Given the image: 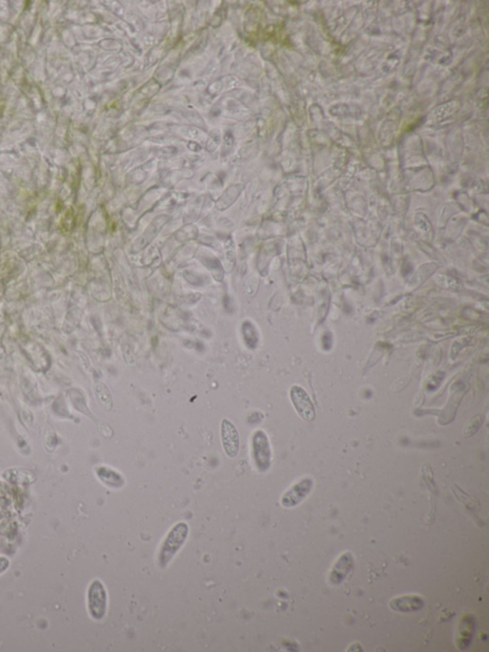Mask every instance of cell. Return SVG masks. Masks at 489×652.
<instances>
[{
  "instance_id": "30bf717a",
  "label": "cell",
  "mask_w": 489,
  "mask_h": 652,
  "mask_svg": "<svg viewBox=\"0 0 489 652\" xmlns=\"http://www.w3.org/2000/svg\"><path fill=\"white\" fill-rule=\"evenodd\" d=\"M97 398H98L99 402L101 403L102 407H106L109 406V408L112 407V398L106 397L110 396L109 389H106V386L102 385V384H98L95 389Z\"/></svg>"
},
{
  "instance_id": "7a4b0ae2",
  "label": "cell",
  "mask_w": 489,
  "mask_h": 652,
  "mask_svg": "<svg viewBox=\"0 0 489 652\" xmlns=\"http://www.w3.org/2000/svg\"><path fill=\"white\" fill-rule=\"evenodd\" d=\"M87 609L90 617L101 621L106 617L109 607V595L104 585L96 579L91 582L87 589Z\"/></svg>"
},
{
  "instance_id": "52a82bcc",
  "label": "cell",
  "mask_w": 489,
  "mask_h": 652,
  "mask_svg": "<svg viewBox=\"0 0 489 652\" xmlns=\"http://www.w3.org/2000/svg\"><path fill=\"white\" fill-rule=\"evenodd\" d=\"M353 555L347 552L342 554L338 560L334 563L331 567L330 574H329V582L331 585H338L346 579L347 575L353 569Z\"/></svg>"
},
{
  "instance_id": "9c48e42d",
  "label": "cell",
  "mask_w": 489,
  "mask_h": 652,
  "mask_svg": "<svg viewBox=\"0 0 489 652\" xmlns=\"http://www.w3.org/2000/svg\"><path fill=\"white\" fill-rule=\"evenodd\" d=\"M98 475L101 482L109 487L121 488L124 485L123 477L114 469L102 467L98 469Z\"/></svg>"
},
{
  "instance_id": "3957f363",
  "label": "cell",
  "mask_w": 489,
  "mask_h": 652,
  "mask_svg": "<svg viewBox=\"0 0 489 652\" xmlns=\"http://www.w3.org/2000/svg\"><path fill=\"white\" fill-rule=\"evenodd\" d=\"M254 465L259 472L269 471L272 465V449L269 438L263 430H256L251 439Z\"/></svg>"
},
{
  "instance_id": "8992f818",
  "label": "cell",
  "mask_w": 489,
  "mask_h": 652,
  "mask_svg": "<svg viewBox=\"0 0 489 652\" xmlns=\"http://www.w3.org/2000/svg\"><path fill=\"white\" fill-rule=\"evenodd\" d=\"M221 440L225 454L229 458L236 457L240 447L239 433L236 425L229 419H224L221 423Z\"/></svg>"
},
{
  "instance_id": "8fae6325",
  "label": "cell",
  "mask_w": 489,
  "mask_h": 652,
  "mask_svg": "<svg viewBox=\"0 0 489 652\" xmlns=\"http://www.w3.org/2000/svg\"><path fill=\"white\" fill-rule=\"evenodd\" d=\"M483 423V416L480 414L474 416L473 418L471 420V422L468 423V425H466L463 433H465L466 438H471V436L475 435L479 430L480 425Z\"/></svg>"
},
{
  "instance_id": "277c9868",
  "label": "cell",
  "mask_w": 489,
  "mask_h": 652,
  "mask_svg": "<svg viewBox=\"0 0 489 652\" xmlns=\"http://www.w3.org/2000/svg\"><path fill=\"white\" fill-rule=\"evenodd\" d=\"M290 396H291L295 411L300 414L301 418L308 422L314 421L316 419V408L305 389L300 386H294L290 391Z\"/></svg>"
},
{
  "instance_id": "4fadbf2b",
  "label": "cell",
  "mask_w": 489,
  "mask_h": 652,
  "mask_svg": "<svg viewBox=\"0 0 489 652\" xmlns=\"http://www.w3.org/2000/svg\"><path fill=\"white\" fill-rule=\"evenodd\" d=\"M10 567V560L5 557H0V574L4 573Z\"/></svg>"
},
{
  "instance_id": "ba28073f",
  "label": "cell",
  "mask_w": 489,
  "mask_h": 652,
  "mask_svg": "<svg viewBox=\"0 0 489 652\" xmlns=\"http://www.w3.org/2000/svg\"><path fill=\"white\" fill-rule=\"evenodd\" d=\"M424 606V599L417 595L396 597V598L392 599L390 603H389V607H391V609L397 612H418Z\"/></svg>"
},
{
  "instance_id": "7c38bea8",
  "label": "cell",
  "mask_w": 489,
  "mask_h": 652,
  "mask_svg": "<svg viewBox=\"0 0 489 652\" xmlns=\"http://www.w3.org/2000/svg\"><path fill=\"white\" fill-rule=\"evenodd\" d=\"M243 332H244L246 342H247L248 347H254L257 342V336L256 330H254V327L251 325V322L244 323V325H243Z\"/></svg>"
},
{
  "instance_id": "6da1fadb",
  "label": "cell",
  "mask_w": 489,
  "mask_h": 652,
  "mask_svg": "<svg viewBox=\"0 0 489 652\" xmlns=\"http://www.w3.org/2000/svg\"><path fill=\"white\" fill-rule=\"evenodd\" d=\"M189 527L186 522L181 521L174 525L165 536L164 541L160 546L158 553V565L165 569L170 565L177 553L186 543L189 538Z\"/></svg>"
},
{
  "instance_id": "5b68a950",
  "label": "cell",
  "mask_w": 489,
  "mask_h": 652,
  "mask_svg": "<svg viewBox=\"0 0 489 652\" xmlns=\"http://www.w3.org/2000/svg\"><path fill=\"white\" fill-rule=\"evenodd\" d=\"M313 487L314 482L310 477L301 479L282 496L281 504L286 508L297 506L308 496Z\"/></svg>"
}]
</instances>
